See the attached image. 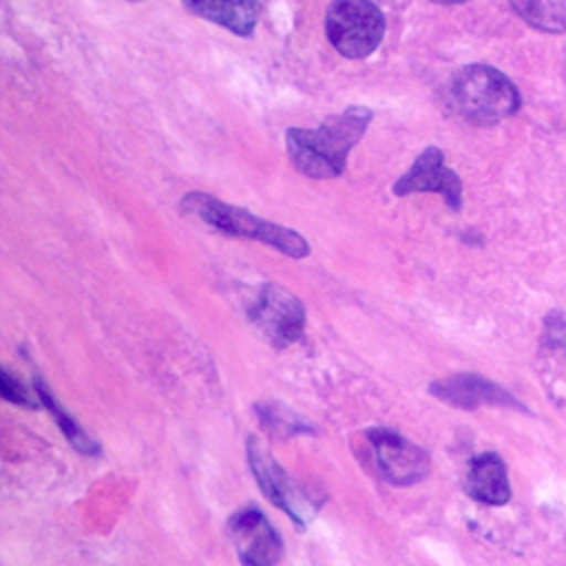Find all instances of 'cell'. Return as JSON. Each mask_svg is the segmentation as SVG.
I'll use <instances>...</instances> for the list:
<instances>
[{"instance_id": "cell-11", "label": "cell", "mask_w": 566, "mask_h": 566, "mask_svg": "<svg viewBox=\"0 0 566 566\" xmlns=\"http://www.w3.org/2000/svg\"><path fill=\"white\" fill-rule=\"evenodd\" d=\"M467 493L484 504H504L511 497L506 467L495 453L475 455L467 471Z\"/></svg>"}, {"instance_id": "cell-13", "label": "cell", "mask_w": 566, "mask_h": 566, "mask_svg": "<svg viewBox=\"0 0 566 566\" xmlns=\"http://www.w3.org/2000/svg\"><path fill=\"white\" fill-rule=\"evenodd\" d=\"M515 13L537 31H566V0H511Z\"/></svg>"}, {"instance_id": "cell-17", "label": "cell", "mask_w": 566, "mask_h": 566, "mask_svg": "<svg viewBox=\"0 0 566 566\" xmlns=\"http://www.w3.org/2000/svg\"><path fill=\"white\" fill-rule=\"evenodd\" d=\"M438 4H460V2H467V0H433Z\"/></svg>"}, {"instance_id": "cell-12", "label": "cell", "mask_w": 566, "mask_h": 566, "mask_svg": "<svg viewBox=\"0 0 566 566\" xmlns=\"http://www.w3.org/2000/svg\"><path fill=\"white\" fill-rule=\"evenodd\" d=\"M184 4L203 20L217 22L237 35H252L259 18L256 0H184Z\"/></svg>"}, {"instance_id": "cell-6", "label": "cell", "mask_w": 566, "mask_h": 566, "mask_svg": "<svg viewBox=\"0 0 566 566\" xmlns=\"http://www.w3.org/2000/svg\"><path fill=\"white\" fill-rule=\"evenodd\" d=\"M248 462L256 478L261 491L270 497L272 504L283 509L298 526H303L316 511L314 495L298 489L290 475L276 464L268 447H263L256 438L248 440Z\"/></svg>"}, {"instance_id": "cell-14", "label": "cell", "mask_w": 566, "mask_h": 566, "mask_svg": "<svg viewBox=\"0 0 566 566\" xmlns=\"http://www.w3.org/2000/svg\"><path fill=\"white\" fill-rule=\"evenodd\" d=\"M35 394L42 400V405L51 411V416L57 420L62 433L66 436V440L82 453H97V444L82 431V427L60 407V402L46 391V387L42 382H35Z\"/></svg>"}, {"instance_id": "cell-15", "label": "cell", "mask_w": 566, "mask_h": 566, "mask_svg": "<svg viewBox=\"0 0 566 566\" xmlns=\"http://www.w3.org/2000/svg\"><path fill=\"white\" fill-rule=\"evenodd\" d=\"M256 413L263 422V427L276 436V438H287L292 433H303V431H310V427L296 416L292 413L287 407L283 405H259L256 407Z\"/></svg>"}, {"instance_id": "cell-5", "label": "cell", "mask_w": 566, "mask_h": 566, "mask_svg": "<svg viewBox=\"0 0 566 566\" xmlns=\"http://www.w3.org/2000/svg\"><path fill=\"white\" fill-rule=\"evenodd\" d=\"M250 321L274 347H287L301 338L305 329L303 303L276 283H265L256 290L250 303Z\"/></svg>"}, {"instance_id": "cell-8", "label": "cell", "mask_w": 566, "mask_h": 566, "mask_svg": "<svg viewBox=\"0 0 566 566\" xmlns=\"http://www.w3.org/2000/svg\"><path fill=\"white\" fill-rule=\"evenodd\" d=\"M230 539L243 566H274L283 542L256 509H241L230 517Z\"/></svg>"}, {"instance_id": "cell-3", "label": "cell", "mask_w": 566, "mask_h": 566, "mask_svg": "<svg viewBox=\"0 0 566 566\" xmlns=\"http://www.w3.org/2000/svg\"><path fill=\"white\" fill-rule=\"evenodd\" d=\"M451 99L458 113L480 126L511 117L520 108L515 84L493 66L469 64L451 80Z\"/></svg>"}, {"instance_id": "cell-1", "label": "cell", "mask_w": 566, "mask_h": 566, "mask_svg": "<svg viewBox=\"0 0 566 566\" xmlns=\"http://www.w3.org/2000/svg\"><path fill=\"white\" fill-rule=\"evenodd\" d=\"M369 122V108L347 106L343 113L323 119L318 128H290L285 144L294 168L312 179L338 177Z\"/></svg>"}, {"instance_id": "cell-7", "label": "cell", "mask_w": 566, "mask_h": 566, "mask_svg": "<svg viewBox=\"0 0 566 566\" xmlns=\"http://www.w3.org/2000/svg\"><path fill=\"white\" fill-rule=\"evenodd\" d=\"M371 462L376 473L391 484H413L429 473V455L418 444L407 438L387 431L374 429L367 433Z\"/></svg>"}, {"instance_id": "cell-10", "label": "cell", "mask_w": 566, "mask_h": 566, "mask_svg": "<svg viewBox=\"0 0 566 566\" xmlns=\"http://www.w3.org/2000/svg\"><path fill=\"white\" fill-rule=\"evenodd\" d=\"M431 394L438 396L440 400L462 407V409H475L480 405H502V402H513L511 396L500 389L497 385L473 376V374H455L449 378H442L431 385Z\"/></svg>"}, {"instance_id": "cell-2", "label": "cell", "mask_w": 566, "mask_h": 566, "mask_svg": "<svg viewBox=\"0 0 566 566\" xmlns=\"http://www.w3.org/2000/svg\"><path fill=\"white\" fill-rule=\"evenodd\" d=\"M181 208L217 232L230 234V237H243V239H254L261 243H268L294 259L307 256L310 245L307 241L296 234L290 228H283L279 223L265 221L248 210H241L237 206H228L206 192H188L186 199L181 201Z\"/></svg>"}, {"instance_id": "cell-4", "label": "cell", "mask_w": 566, "mask_h": 566, "mask_svg": "<svg viewBox=\"0 0 566 566\" xmlns=\"http://www.w3.org/2000/svg\"><path fill=\"white\" fill-rule=\"evenodd\" d=\"M325 31L340 55L360 60L380 44L385 18L371 0H334L327 9Z\"/></svg>"}, {"instance_id": "cell-9", "label": "cell", "mask_w": 566, "mask_h": 566, "mask_svg": "<svg viewBox=\"0 0 566 566\" xmlns=\"http://www.w3.org/2000/svg\"><path fill=\"white\" fill-rule=\"evenodd\" d=\"M394 192L398 197L411 192H440L451 208H460L462 203V181L444 164V155L436 146H429L418 155L413 166L394 184Z\"/></svg>"}, {"instance_id": "cell-16", "label": "cell", "mask_w": 566, "mask_h": 566, "mask_svg": "<svg viewBox=\"0 0 566 566\" xmlns=\"http://www.w3.org/2000/svg\"><path fill=\"white\" fill-rule=\"evenodd\" d=\"M0 394H2L4 400L13 402V405H22V407H33L35 405L29 389L20 380H15L9 371L0 374Z\"/></svg>"}]
</instances>
